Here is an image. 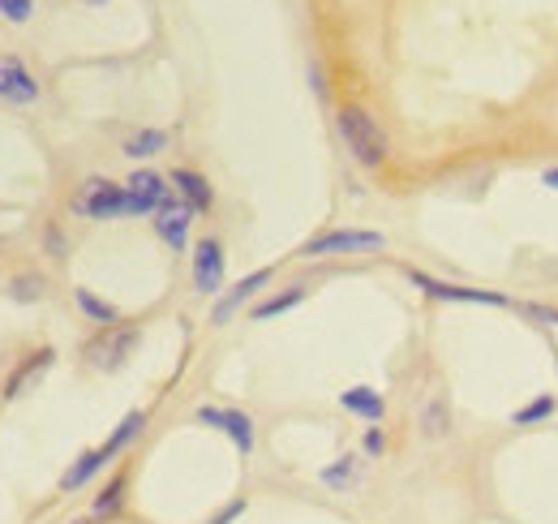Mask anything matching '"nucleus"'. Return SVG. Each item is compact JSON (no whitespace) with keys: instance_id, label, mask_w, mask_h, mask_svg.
Listing matches in <instances>:
<instances>
[{"instance_id":"1","label":"nucleus","mask_w":558,"mask_h":524,"mask_svg":"<svg viewBox=\"0 0 558 524\" xmlns=\"http://www.w3.org/2000/svg\"><path fill=\"white\" fill-rule=\"evenodd\" d=\"M336 130H340V138H344V147L349 155L361 163V168H383L387 163V155H391V143H387V134H383V125L365 112V108H356V103H344L340 112H336Z\"/></svg>"},{"instance_id":"13","label":"nucleus","mask_w":558,"mask_h":524,"mask_svg":"<svg viewBox=\"0 0 558 524\" xmlns=\"http://www.w3.org/2000/svg\"><path fill=\"white\" fill-rule=\"evenodd\" d=\"M168 185H172V194H177L190 211H198V216L215 207V190H210V181L198 168H172V172H168Z\"/></svg>"},{"instance_id":"9","label":"nucleus","mask_w":558,"mask_h":524,"mask_svg":"<svg viewBox=\"0 0 558 524\" xmlns=\"http://www.w3.org/2000/svg\"><path fill=\"white\" fill-rule=\"evenodd\" d=\"M35 99H39V77H35V70L17 52H0V103L26 108Z\"/></svg>"},{"instance_id":"26","label":"nucleus","mask_w":558,"mask_h":524,"mask_svg":"<svg viewBox=\"0 0 558 524\" xmlns=\"http://www.w3.org/2000/svg\"><path fill=\"white\" fill-rule=\"evenodd\" d=\"M31 13H35V0H0V17L13 22V26L31 22Z\"/></svg>"},{"instance_id":"6","label":"nucleus","mask_w":558,"mask_h":524,"mask_svg":"<svg viewBox=\"0 0 558 524\" xmlns=\"http://www.w3.org/2000/svg\"><path fill=\"white\" fill-rule=\"evenodd\" d=\"M190 276H194V289H198L203 297H219V293H223L228 258H223L219 236H198V241H194V249H190Z\"/></svg>"},{"instance_id":"4","label":"nucleus","mask_w":558,"mask_h":524,"mask_svg":"<svg viewBox=\"0 0 558 524\" xmlns=\"http://www.w3.org/2000/svg\"><path fill=\"white\" fill-rule=\"evenodd\" d=\"M387 236L374 228H327L301 245V258H331V254H369L383 249Z\"/></svg>"},{"instance_id":"32","label":"nucleus","mask_w":558,"mask_h":524,"mask_svg":"<svg viewBox=\"0 0 558 524\" xmlns=\"http://www.w3.org/2000/svg\"><path fill=\"white\" fill-rule=\"evenodd\" d=\"M555 370H558V362H555Z\"/></svg>"},{"instance_id":"7","label":"nucleus","mask_w":558,"mask_h":524,"mask_svg":"<svg viewBox=\"0 0 558 524\" xmlns=\"http://www.w3.org/2000/svg\"><path fill=\"white\" fill-rule=\"evenodd\" d=\"M409 280L417 284L425 297L434 301H456V305H515L507 293H489V289H469V284H451V280H438V276H425L417 267H409Z\"/></svg>"},{"instance_id":"12","label":"nucleus","mask_w":558,"mask_h":524,"mask_svg":"<svg viewBox=\"0 0 558 524\" xmlns=\"http://www.w3.org/2000/svg\"><path fill=\"white\" fill-rule=\"evenodd\" d=\"M194 216H198V211H190V207H185V203L172 194V198H168V203H163V207L150 216V228H155V236H159L168 249H177V254H181V249L190 245Z\"/></svg>"},{"instance_id":"21","label":"nucleus","mask_w":558,"mask_h":524,"mask_svg":"<svg viewBox=\"0 0 558 524\" xmlns=\"http://www.w3.org/2000/svg\"><path fill=\"white\" fill-rule=\"evenodd\" d=\"M125 490H130V482H125V477H112V482L90 499V521H108V516H117V512L125 508Z\"/></svg>"},{"instance_id":"8","label":"nucleus","mask_w":558,"mask_h":524,"mask_svg":"<svg viewBox=\"0 0 558 524\" xmlns=\"http://www.w3.org/2000/svg\"><path fill=\"white\" fill-rule=\"evenodd\" d=\"M125 194H130V220H138V216H155V211L172 198V185H168V176H163V172H155V168H138V172H130Z\"/></svg>"},{"instance_id":"19","label":"nucleus","mask_w":558,"mask_h":524,"mask_svg":"<svg viewBox=\"0 0 558 524\" xmlns=\"http://www.w3.org/2000/svg\"><path fill=\"white\" fill-rule=\"evenodd\" d=\"M125 155L130 159H150V155H159V150H168V130H159V125H142L134 130L130 138H125Z\"/></svg>"},{"instance_id":"14","label":"nucleus","mask_w":558,"mask_h":524,"mask_svg":"<svg viewBox=\"0 0 558 524\" xmlns=\"http://www.w3.org/2000/svg\"><path fill=\"white\" fill-rule=\"evenodd\" d=\"M340 409L352 413L356 422H365V426H378L383 417H387V400H383V391H374V387H365V382H356L349 391H340Z\"/></svg>"},{"instance_id":"5","label":"nucleus","mask_w":558,"mask_h":524,"mask_svg":"<svg viewBox=\"0 0 558 524\" xmlns=\"http://www.w3.org/2000/svg\"><path fill=\"white\" fill-rule=\"evenodd\" d=\"M194 422H198V426H210V430H219V435H228L232 448L241 451V455H250L254 443H258L254 417H250L245 409H232V404H203V409L194 413Z\"/></svg>"},{"instance_id":"16","label":"nucleus","mask_w":558,"mask_h":524,"mask_svg":"<svg viewBox=\"0 0 558 524\" xmlns=\"http://www.w3.org/2000/svg\"><path fill=\"white\" fill-rule=\"evenodd\" d=\"M73 305H77L82 318L95 322V327H112V322H121V309H117L112 301L99 297L95 289H82V284H77V289H73Z\"/></svg>"},{"instance_id":"27","label":"nucleus","mask_w":558,"mask_h":524,"mask_svg":"<svg viewBox=\"0 0 558 524\" xmlns=\"http://www.w3.org/2000/svg\"><path fill=\"white\" fill-rule=\"evenodd\" d=\"M245 508H250V499H245V495H236V499H228V503H223L207 524H236L241 516H245Z\"/></svg>"},{"instance_id":"15","label":"nucleus","mask_w":558,"mask_h":524,"mask_svg":"<svg viewBox=\"0 0 558 524\" xmlns=\"http://www.w3.org/2000/svg\"><path fill=\"white\" fill-rule=\"evenodd\" d=\"M99 468H108V455H104V448H86L77 460H73L70 468L61 473V495H77L86 482H95V473Z\"/></svg>"},{"instance_id":"20","label":"nucleus","mask_w":558,"mask_h":524,"mask_svg":"<svg viewBox=\"0 0 558 524\" xmlns=\"http://www.w3.org/2000/svg\"><path fill=\"white\" fill-rule=\"evenodd\" d=\"M305 284H292V289H283V293H276V297H267V301H258L254 309H250V318L254 322H267V318H279V314H288V309H296L301 301H305Z\"/></svg>"},{"instance_id":"28","label":"nucleus","mask_w":558,"mask_h":524,"mask_svg":"<svg viewBox=\"0 0 558 524\" xmlns=\"http://www.w3.org/2000/svg\"><path fill=\"white\" fill-rule=\"evenodd\" d=\"M361 451H365L369 460L387 451V435H383V426H365V435H361Z\"/></svg>"},{"instance_id":"25","label":"nucleus","mask_w":558,"mask_h":524,"mask_svg":"<svg viewBox=\"0 0 558 524\" xmlns=\"http://www.w3.org/2000/svg\"><path fill=\"white\" fill-rule=\"evenodd\" d=\"M44 254H48L52 263H70V236H65L61 220H48V224H44Z\"/></svg>"},{"instance_id":"30","label":"nucleus","mask_w":558,"mask_h":524,"mask_svg":"<svg viewBox=\"0 0 558 524\" xmlns=\"http://www.w3.org/2000/svg\"><path fill=\"white\" fill-rule=\"evenodd\" d=\"M542 185H550V190H558V168H546V172H542Z\"/></svg>"},{"instance_id":"17","label":"nucleus","mask_w":558,"mask_h":524,"mask_svg":"<svg viewBox=\"0 0 558 524\" xmlns=\"http://www.w3.org/2000/svg\"><path fill=\"white\" fill-rule=\"evenodd\" d=\"M417 426L425 439H447L451 435V400L447 395H429L425 409H421Z\"/></svg>"},{"instance_id":"10","label":"nucleus","mask_w":558,"mask_h":524,"mask_svg":"<svg viewBox=\"0 0 558 524\" xmlns=\"http://www.w3.org/2000/svg\"><path fill=\"white\" fill-rule=\"evenodd\" d=\"M52 366H57V349H52V344H44V349H31L26 357H17V362H13V370H9L4 387H0V400H9V404H13L17 395H26V391H31L39 378L48 375Z\"/></svg>"},{"instance_id":"2","label":"nucleus","mask_w":558,"mask_h":524,"mask_svg":"<svg viewBox=\"0 0 558 524\" xmlns=\"http://www.w3.org/2000/svg\"><path fill=\"white\" fill-rule=\"evenodd\" d=\"M142 344V327L138 322H112V327H99L86 344H82V362L90 366V370H99V375H117V370H125L130 366V357L138 353Z\"/></svg>"},{"instance_id":"24","label":"nucleus","mask_w":558,"mask_h":524,"mask_svg":"<svg viewBox=\"0 0 558 524\" xmlns=\"http://www.w3.org/2000/svg\"><path fill=\"white\" fill-rule=\"evenodd\" d=\"M558 409V400L550 391H542V395H533L524 409H515V417H511V426H537V422H546L550 413Z\"/></svg>"},{"instance_id":"18","label":"nucleus","mask_w":558,"mask_h":524,"mask_svg":"<svg viewBox=\"0 0 558 524\" xmlns=\"http://www.w3.org/2000/svg\"><path fill=\"white\" fill-rule=\"evenodd\" d=\"M142 430H146V413H142V409H130V413H125V417L117 422V430H112V435H108V439H104L99 448H104V455L112 460V455H121V451L130 448V443L138 439Z\"/></svg>"},{"instance_id":"3","label":"nucleus","mask_w":558,"mask_h":524,"mask_svg":"<svg viewBox=\"0 0 558 524\" xmlns=\"http://www.w3.org/2000/svg\"><path fill=\"white\" fill-rule=\"evenodd\" d=\"M70 211L77 220H90V224H112V220H130V194H125V181H112V176H86L77 185V194L70 198Z\"/></svg>"},{"instance_id":"29","label":"nucleus","mask_w":558,"mask_h":524,"mask_svg":"<svg viewBox=\"0 0 558 524\" xmlns=\"http://www.w3.org/2000/svg\"><path fill=\"white\" fill-rule=\"evenodd\" d=\"M524 314H529L533 322H546V327H558V309H555V305H524Z\"/></svg>"},{"instance_id":"31","label":"nucleus","mask_w":558,"mask_h":524,"mask_svg":"<svg viewBox=\"0 0 558 524\" xmlns=\"http://www.w3.org/2000/svg\"><path fill=\"white\" fill-rule=\"evenodd\" d=\"M86 4H104V0H86Z\"/></svg>"},{"instance_id":"23","label":"nucleus","mask_w":558,"mask_h":524,"mask_svg":"<svg viewBox=\"0 0 558 524\" xmlns=\"http://www.w3.org/2000/svg\"><path fill=\"white\" fill-rule=\"evenodd\" d=\"M44 289H48V284H44V276H39V271H22V276H13V280H9V289H4V293H9L13 305H35V301L44 297Z\"/></svg>"},{"instance_id":"11","label":"nucleus","mask_w":558,"mask_h":524,"mask_svg":"<svg viewBox=\"0 0 558 524\" xmlns=\"http://www.w3.org/2000/svg\"><path fill=\"white\" fill-rule=\"evenodd\" d=\"M271 280H276V267H258V271L241 276L232 289H223V293L215 297V305H210V322H215V327H223V322H228V318H232L241 305H250V301L258 297V293H263Z\"/></svg>"},{"instance_id":"22","label":"nucleus","mask_w":558,"mask_h":524,"mask_svg":"<svg viewBox=\"0 0 558 524\" xmlns=\"http://www.w3.org/2000/svg\"><path fill=\"white\" fill-rule=\"evenodd\" d=\"M356 477H361V455H340L336 464H327V468L318 473V482L331 486V490H352Z\"/></svg>"}]
</instances>
